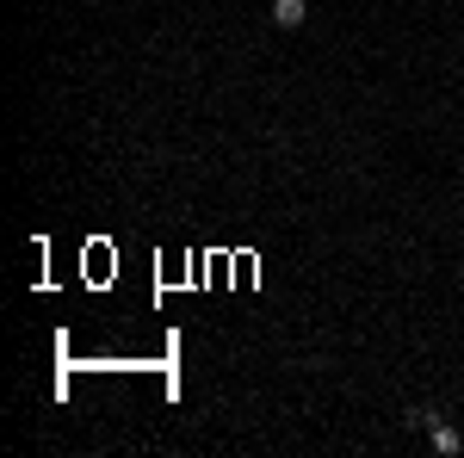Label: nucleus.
Instances as JSON below:
<instances>
[{
    "label": "nucleus",
    "instance_id": "nucleus-2",
    "mask_svg": "<svg viewBox=\"0 0 464 458\" xmlns=\"http://www.w3.org/2000/svg\"><path fill=\"white\" fill-rule=\"evenodd\" d=\"M273 19H279L285 31H297V25L310 19V0H273Z\"/></svg>",
    "mask_w": 464,
    "mask_h": 458
},
{
    "label": "nucleus",
    "instance_id": "nucleus-1",
    "mask_svg": "<svg viewBox=\"0 0 464 458\" xmlns=\"http://www.w3.org/2000/svg\"><path fill=\"white\" fill-rule=\"evenodd\" d=\"M427 440H434V453H440V458H459L464 453V434L452 428V421H440V415L427 421Z\"/></svg>",
    "mask_w": 464,
    "mask_h": 458
}]
</instances>
